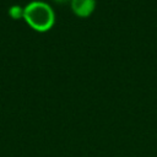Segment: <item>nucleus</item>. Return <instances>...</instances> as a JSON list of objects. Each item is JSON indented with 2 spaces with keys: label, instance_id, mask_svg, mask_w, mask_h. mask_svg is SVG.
I'll use <instances>...</instances> for the list:
<instances>
[{
  "label": "nucleus",
  "instance_id": "obj_3",
  "mask_svg": "<svg viewBox=\"0 0 157 157\" xmlns=\"http://www.w3.org/2000/svg\"><path fill=\"white\" fill-rule=\"evenodd\" d=\"M9 16L13 20L23 18V7L20 5H12L9 7Z\"/></svg>",
  "mask_w": 157,
  "mask_h": 157
},
{
  "label": "nucleus",
  "instance_id": "obj_4",
  "mask_svg": "<svg viewBox=\"0 0 157 157\" xmlns=\"http://www.w3.org/2000/svg\"><path fill=\"white\" fill-rule=\"evenodd\" d=\"M55 2H59V4H64V2H67V1H71V0H54Z\"/></svg>",
  "mask_w": 157,
  "mask_h": 157
},
{
  "label": "nucleus",
  "instance_id": "obj_1",
  "mask_svg": "<svg viewBox=\"0 0 157 157\" xmlns=\"http://www.w3.org/2000/svg\"><path fill=\"white\" fill-rule=\"evenodd\" d=\"M25 22L36 32H48L55 23V12L45 1L33 0L23 7Z\"/></svg>",
  "mask_w": 157,
  "mask_h": 157
},
{
  "label": "nucleus",
  "instance_id": "obj_2",
  "mask_svg": "<svg viewBox=\"0 0 157 157\" xmlns=\"http://www.w3.org/2000/svg\"><path fill=\"white\" fill-rule=\"evenodd\" d=\"M72 12L78 17H88L96 9V0H71Z\"/></svg>",
  "mask_w": 157,
  "mask_h": 157
}]
</instances>
